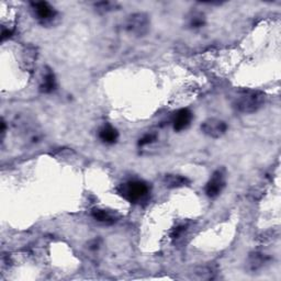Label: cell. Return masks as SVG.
Here are the masks:
<instances>
[{"label":"cell","mask_w":281,"mask_h":281,"mask_svg":"<svg viewBox=\"0 0 281 281\" xmlns=\"http://www.w3.org/2000/svg\"><path fill=\"white\" fill-rule=\"evenodd\" d=\"M92 217L98 221L100 223L103 224H113L118 221V215L115 213L110 212L104 209H99V208H94L92 210Z\"/></svg>","instance_id":"9"},{"label":"cell","mask_w":281,"mask_h":281,"mask_svg":"<svg viewBox=\"0 0 281 281\" xmlns=\"http://www.w3.org/2000/svg\"><path fill=\"white\" fill-rule=\"evenodd\" d=\"M265 94L260 92H245L236 98L234 105L237 111L242 113H254L263 107Z\"/></svg>","instance_id":"1"},{"label":"cell","mask_w":281,"mask_h":281,"mask_svg":"<svg viewBox=\"0 0 281 281\" xmlns=\"http://www.w3.org/2000/svg\"><path fill=\"white\" fill-rule=\"evenodd\" d=\"M115 7H117V3L110 1H100L94 4V8H96L97 11L101 13L112 11Z\"/></svg>","instance_id":"15"},{"label":"cell","mask_w":281,"mask_h":281,"mask_svg":"<svg viewBox=\"0 0 281 281\" xmlns=\"http://www.w3.org/2000/svg\"><path fill=\"white\" fill-rule=\"evenodd\" d=\"M125 30L135 37H144L149 30V18L143 12L133 13L125 21Z\"/></svg>","instance_id":"3"},{"label":"cell","mask_w":281,"mask_h":281,"mask_svg":"<svg viewBox=\"0 0 281 281\" xmlns=\"http://www.w3.org/2000/svg\"><path fill=\"white\" fill-rule=\"evenodd\" d=\"M268 262H269V257L267 255L262 253H253L250 254L248 257L247 269L252 273L258 272V270L264 268V266L266 264H268Z\"/></svg>","instance_id":"8"},{"label":"cell","mask_w":281,"mask_h":281,"mask_svg":"<svg viewBox=\"0 0 281 281\" xmlns=\"http://www.w3.org/2000/svg\"><path fill=\"white\" fill-rule=\"evenodd\" d=\"M89 249H92V250H97L99 249L100 247V239H94L92 240V242L89 243Z\"/></svg>","instance_id":"18"},{"label":"cell","mask_w":281,"mask_h":281,"mask_svg":"<svg viewBox=\"0 0 281 281\" xmlns=\"http://www.w3.org/2000/svg\"><path fill=\"white\" fill-rule=\"evenodd\" d=\"M149 187L140 180H131L120 186L119 193L131 203H138L147 197Z\"/></svg>","instance_id":"2"},{"label":"cell","mask_w":281,"mask_h":281,"mask_svg":"<svg viewBox=\"0 0 281 281\" xmlns=\"http://www.w3.org/2000/svg\"><path fill=\"white\" fill-rule=\"evenodd\" d=\"M32 8L34 16L42 26H51L54 23V20L57 17V12L51 4L45 1L33 2Z\"/></svg>","instance_id":"4"},{"label":"cell","mask_w":281,"mask_h":281,"mask_svg":"<svg viewBox=\"0 0 281 281\" xmlns=\"http://www.w3.org/2000/svg\"><path fill=\"white\" fill-rule=\"evenodd\" d=\"M205 24V18L201 13H193L189 19V26L192 29H200Z\"/></svg>","instance_id":"14"},{"label":"cell","mask_w":281,"mask_h":281,"mask_svg":"<svg viewBox=\"0 0 281 281\" xmlns=\"http://www.w3.org/2000/svg\"><path fill=\"white\" fill-rule=\"evenodd\" d=\"M225 187V174L223 170L218 169L214 172L212 177L210 178L207 186H205V193L210 198H217L222 192Z\"/></svg>","instance_id":"5"},{"label":"cell","mask_w":281,"mask_h":281,"mask_svg":"<svg viewBox=\"0 0 281 281\" xmlns=\"http://www.w3.org/2000/svg\"><path fill=\"white\" fill-rule=\"evenodd\" d=\"M56 88V79L52 70L47 69L45 73L41 86H40V92L43 94H49Z\"/></svg>","instance_id":"11"},{"label":"cell","mask_w":281,"mask_h":281,"mask_svg":"<svg viewBox=\"0 0 281 281\" xmlns=\"http://www.w3.org/2000/svg\"><path fill=\"white\" fill-rule=\"evenodd\" d=\"M201 130L205 135H208V137L213 139H219L227 132L228 125L224 121H222V120L212 118L205 120L201 125Z\"/></svg>","instance_id":"6"},{"label":"cell","mask_w":281,"mask_h":281,"mask_svg":"<svg viewBox=\"0 0 281 281\" xmlns=\"http://www.w3.org/2000/svg\"><path fill=\"white\" fill-rule=\"evenodd\" d=\"M215 277V270L210 267V266H203V267H199L194 270L193 278L199 280H210L214 279Z\"/></svg>","instance_id":"13"},{"label":"cell","mask_w":281,"mask_h":281,"mask_svg":"<svg viewBox=\"0 0 281 281\" xmlns=\"http://www.w3.org/2000/svg\"><path fill=\"white\" fill-rule=\"evenodd\" d=\"M192 120V113L189 109H180L173 118V127L175 131H183L189 127Z\"/></svg>","instance_id":"7"},{"label":"cell","mask_w":281,"mask_h":281,"mask_svg":"<svg viewBox=\"0 0 281 281\" xmlns=\"http://www.w3.org/2000/svg\"><path fill=\"white\" fill-rule=\"evenodd\" d=\"M188 184L189 180L180 175H166L164 178V185L167 188H180Z\"/></svg>","instance_id":"12"},{"label":"cell","mask_w":281,"mask_h":281,"mask_svg":"<svg viewBox=\"0 0 281 281\" xmlns=\"http://www.w3.org/2000/svg\"><path fill=\"white\" fill-rule=\"evenodd\" d=\"M156 140H157L156 133H147V134H145L143 138L140 139L139 146H145V145L152 144L154 142H156Z\"/></svg>","instance_id":"16"},{"label":"cell","mask_w":281,"mask_h":281,"mask_svg":"<svg viewBox=\"0 0 281 281\" xmlns=\"http://www.w3.org/2000/svg\"><path fill=\"white\" fill-rule=\"evenodd\" d=\"M186 232V225H180V227H177L172 233V238L173 239H178L180 238V236Z\"/></svg>","instance_id":"17"},{"label":"cell","mask_w":281,"mask_h":281,"mask_svg":"<svg viewBox=\"0 0 281 281\" xmlns=\"http://www.w3.org/2000/svg\"><path fill=\"white\" fill-rule=\"evenodd\" d=\"M99 139L105 144H114L119 139V132L111 125H104L99 131Z\"/></svg>","instance_id":"10"}]
</instances>
